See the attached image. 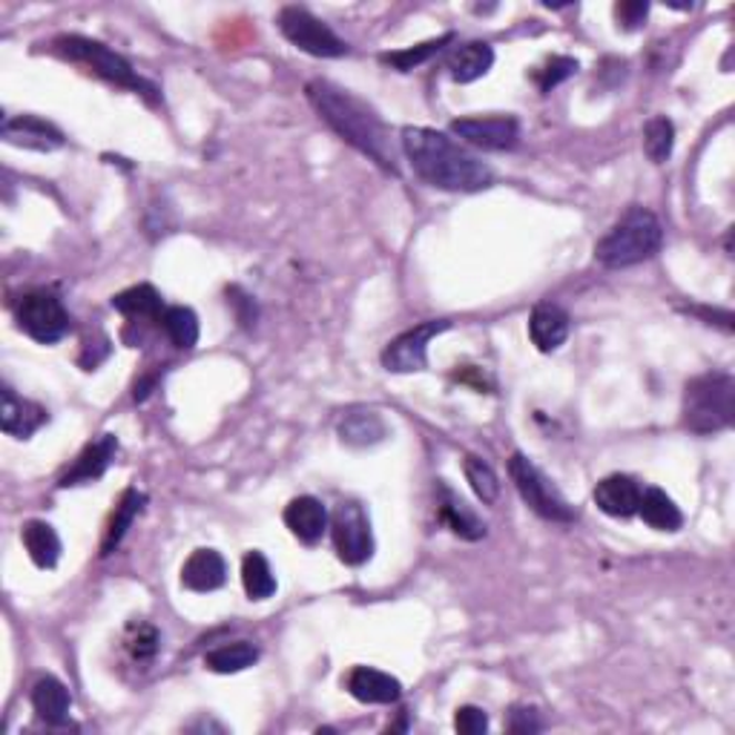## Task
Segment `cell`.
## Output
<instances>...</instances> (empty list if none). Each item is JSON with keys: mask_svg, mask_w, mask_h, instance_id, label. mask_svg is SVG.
<instances>
[{"mask_svg": "<svg viewBox=\"0 0 735 735\" xmlns=\"http://www.w3.org/2000/svg\"><path fill=\"white\" fill-rule=\"evenodd\" d=\"M308 92V101L313 104L322 118H325L328 127L333 133L345 138L351 147H356L360 153H365L371 162H376L380 167H385L389 173H400L396 167V153L391 147V133L385 127V121L365 104L356 95H351L342 86L331 84V81H311L304 86Z\"/></svg>", "mask_w": 735, "mask_h": 735, "instance_id": "1", "label": "cell"}, {"mask_svg": "<svg viewBox=\"0 0 735 735\" xmlns=\"http://www.w3.org/2000/svg\"><path fill=\"white\" fill-rule=\"evenodd\" d=\"M403 149L411 167L437 190L477 193L491 184V170L468 149L459 147L446 133L428 127H405Z\"/></svg>", "mask_w": 735, "mask_h": 735, "instance_id": "2", "label": "cell"}, {"mask_svg": "<svg viewBox=\"0 0 735 735\" xmlns=\"http://www.w3.org/2000/svg\"><path fill=\"white\" fill-rule=\"evenodd\" d=\"M664 245V227L658 216L646 207H630L615 225L609 227V234L594 245V259L603 268H632L661 250Z\"/></svg>", "mask_w": 735, "mask_h": 735, "instance_id": "3", "label": "cell"}, {"mask_svg": "<svg viewBox=\"0 0 735 735\" xmlns=\"http://www.w3.org/2000/svg\"><path fill=\"white\" fill-rule=\"evenodd\" d=\"M684 428L693 434L727 432L735 423V380L729 374H704L686 382Z\"/></svg>", "mask_w": 735, "mask_h": 735, "instance_id": "4", "label": "cell"}, {"mask_svg": "<svg viewBox=\"0 0 735 735\" xmlns=\"http://www.w3.org/2000/svg\"><path fill=\"white\" fill-rule=\"evenodd\" d=\"M52 46L64 58L75 61V64H84L86 70L95 72L99 79L110 81V84L121 86V90H133L138 92V95H144V99L156 101V86L147 84V81L130 66L127 58H121L118 52H113L101 41H92V38L81 35H61L55 38Z\"/></svg>", "mask_w": 735, "mask_h": 735, "instance_id": "5", "label": "cell"}, {"mask_svg": "<svg viewBox=\"0 0 735 735\" xmlns=\"http://www.w3.org/2000/svg\"><path fill=\"white\" fill-rule=\"evenodd\" d=\"M509 474L515 488L520 491V497H524V503L535 515H540L544 520H551V524H572L574 517H578V511L560 495V488L555 486L526 454H511Z\"/></svg>", "mask_w": 735, "mask_h": 735, "instance_id": "6", "label": "cell"}, {"mask_svg": "<svg viewBox=\"0 0 735 735\" xmlns=\"http://www.w3.org/2000/svg\"><path fill=\"white\" fill-rule=\"evenodd\" d=\"M14 319H18V328L27 333L29 340L41 342V345H55L72 328L64 302L46 288L23 293L18 308H14Z\"/></svg>", "mask_w": 735, "mask_h": 735, "instance_id": "7", "label": "cell"}, {"mask_svg": "<svg viewBox=\"0 0 735 735\" xmlns=\"http://www.w3.org/2000/svg\"><path fill=\"white\" fill-rule=\"evenodd\" d=\"M279 29L293 46L313 58H342L348 55V43L342 41L325 21L304 7H284L279 12Z\"/></svg>", "mask_w": 735, "mask_h": 735, "instance_id": "8", "label": "cell"}, {"mask_svg": "<svg viewBox=\"0 0 735 735\" xmlns=\"http://www.w3.org/2000/svg\"><path fill=\"white\" fill-rule=\"evenodd\" d=\"M331 535L337 555L342 563L362 566L374 555V535H371V520H368L362 503L345 500L337 506L331 517Z\"/></svg>", "mask_w": 735, "mask_h": 735, "instance_id": "9", "label": "cell"}, {"mask_svg": "<svg viewBox=\"0 0 735 735\" xmlns=\"http://www.w3.org/2000/svg\"><path fill=\"white\" fill-rule=\"evenodd\" d=\"M448 328H452L448 319H432V322H423V325L400 333V337H396L394 342H389V348L382 351V365H385V371H394V374L423 371V368L428 365V345H432V340H437L439 333L448 331Z\"/></svg>", "mask_w": 735, "mask_h": 735, "instance_id": "10", "label": "cell"}, {"mask_svg": "<svg viewBox=\"0 0 735 735\" xmlns=\"http://www.w3.org/2000/svg\"><path fill=\"white\" fill-rule=\"evenodd\" d=\"M452 133L459 135L472 147L506 153L520 142V124L511 115H486V118H457L452 121Z\"/></svg>", "mask_w": 735, "mask_h": 735, "instance_id": "11", "label": "cell"}, {"mask_svg": "<svg viewBox=\"0 0 735 735\" xmlns=\"http://www.w3.org/2000/svg\"><path fill=\"white\" fill-rule=\"evenodd\" d=\"M115 454H118V437H115V434H101L95 443H90V446L81 452V457L75 459V466L61 477L58 486L70 488L99 480V477H104L106 468L113 466Z\"/></svg>", "mask_w": 735, "mask_h": 735, "instance_id": "12", "label": "cell"}, {"mask_svg": "<svg viewBox=\"0 0 735 735\" xmlns=\"http://www.w3.org/2000/svg\"><path fill=\"white\" fill-rule=\"evenodd\" d=\"M3 142L12 144V147L50 153V149H58L64 144V133L38 118V115H21V118L3 121Z\"/></svg>", "mask_w": 735, "mask_h": 735, "instance_id": "13", "label": "cell"}, {"mask_svg": "<svg viewBox=\"0 0 735 735\" xmlns=\"http://www.w3.org/2000/svg\"><path fill=\"white\" fill-rule=\"evenodd\" d=\"M641 491L643 488L630 474H609L594 486V506L609 517H632L638 515Z\"/></svg>", "mask_w": 735, "mask_h": 735, "instance_id": "14", "label": "cell"}, {"mask_svg": "<svg viewBox=\"0 0 735 735\" xmlns=\"http://www.w3.org/2000/svg\"><path fill=\"white\" fill-rule=\"evenodd\" d=\"M284 526L290 529V535L297 540H302L304 546H317L322 540V535L328 531V511L322 506V500L317 497L304 495L297 500L288 503L284 509Z\"/></svg>", "mask_w": 735, "mask_h": 735, "instance_id": "15", "label": "cell"}, {"mask_svg": "<svg viewBox=\"0 0 735 735\" xmlns=\"http://www.w3.org/2000/svg\"><path fill=\"white\" fill-rule=\"evenodd\" d=\"M50 420L46 408H41L32 400H23V396L14 394L12 389H3V408H0V428L9 434V437L27 439L41 428L43 423Z\"/></svg>", "mask_w": 735, "mask_h": 735, "instance_id": "16", "label": "cell"}, {"mask_svg": "<svg viewBox=\"0 0 735 735\" xmlns=\"http://www.w3.org/2000/svg\"><path fill=\"white\" fill-rule=\"evenodd\" d=\"M348 693L354 695L362 704H394L403 695V684L389 675V672H380L374 666H356L348 675Z\"/></svg>", "mask_w": 735, "mask_h": 735, "instance_id": "17", "label": "cell"}, {"mask_svg": "<svg viewBox=\"0 0 735 735\" xmlns=\"http://www.w3.org/2000/svg\"><path fill=\"white\" fill-rule=\"evenodd\" d=\"M569 313L560 308V304L551 302H540L535 311H531L529 319V337L535 342L538 351L544 354H551V351H558L566 340H569Z\"/></svg>", "mask_w": 735, "mask_h": 735, "instance_id": "18", "label": "cell"}, {"mask_svg": "<svg viewBox=\"0 0 735 735\" xmlns=\"http://www.w3.org/2000/svg\"><path fill=\"white\" fill-rule=\"evenodd\" d=\"M227 563L216 549H196L182 566V583L190 592H216L225 587Z\"/></svg>", "mask_w": 735, "mask_h": 735, "instance_id": "19", "label": "cell"}, {"mask_svg": "<svg viewBox=\"0 0 735 735\" xmlns=\"http://www.w3.org/2000/svg\"><path fill=\"white\" fill-rule=\"evenodd\" d=\"M439 517H443V524L463 540H483L486 538V524H483L480 517L474 515L468 509L463 497L454 495L452 488L446 483H439Z\"/></svg>", "mask_w": 735, "mask_h": 735, "instance_id": "20", "label": "cell"}, {"mask_svg": "<svg viewBox=\"0 0 735 735\" xmlns=\"http://www.w3.org/2000/svg\"><path fill=\"white\" fill-rule=\"evenodd\" d=\"M337 432H340L342 443H348V446L365 448L376 446L380 439L389 437V425H385V420H382L376 411L354 408L340 420Z\"/></svg>", "mask_w": 735, "mask_h": 735, "instance_id": "21", "label": "cell"}, {"mask_svg": "<svg viewBox=\"0 0 735 735\" xmlns=\"http://www.w3.org/2000/svg\"><path fill=\"white\" fill-rule=\"evenodd\" d=\"M495 64V50L483 41H468L452 52L448 58V72L457 84H472V81L483 79Z\"/></svg>", "mask_w": 735, "mask_h": 735, "instance_id": "22", "label": "cell"}, {"mask_svg": "<svg viewBox=\"0 0 735 735\" xmlns=\"http://www.w3.org/2000/svg\"><path fill=\"white\" fill-rule=\"evenodd\" d=\"M32 707H35L41 722L55 724L58 727V724H66V718H70L72 695L61 681L46 675V679H41L32 686Z\"/></svg>", "mask_w": 735, "mask_h": 735, "instance_id": "23", "label": "cell"}, {"mask_svg": "<svg viewBox=\"0 0 735 735\" xmlns=\"http://www.w3.org/2000/svg\"><path fill=\"white\" fill-rule=\"evenodd\" d=\"M638 515H641L643 524L655 531H679L681 526H684L681 509L661 488H643L641 503H638Z\"/></svg>", "mask_w": 735, "mask_h": 735, "instance_id": "24", "label": "cell"}, {"mask_svg": "<svg viewBox=\"0 0 735 735\" xmlns=\"http://www.w3.org/2000/svg\"><path fill=\"white\" fill-rule=\"evenodd\" d=\"M21 540L38 569H55L58 558H61V538H58V531L50 524L29 520L21 529Z\"/></svg>", "mask_w": 735, "mask_h": 735, "instance_id": "25", "label": "cell"}, {"mask_svg": "<svg viewBox=\"0 0 735 735\" xmlns=\"http://www.w3.org/2000/svg\"><path fill=\"white\" fill-rule=\"evenodd\" d=\"M113 308L130 319H149V322L162 319L167 311L162 293L153 284H135V288L121 290L118 297H113Z\"/></svg>", "mask_w": 735, "mask_h": 735, "instance_id": "26", "label": "cell"}, {"mask_svg": "<svg viewBox=\"0 0 735 735\" xmlns=\"http://www.w3.org/2000/svg\"><path fill=\"white\" fill-rule=\"evenodd\" d=\"M144 503H147V497H144L138 488H127V491L121 495L118 506H115V511H113V520H110V526H106V531H104L101 555H113L115 546L124 540L127 529L133 526L135 517H138V511L144 509Z\"/></svg>", "mask_w": 735, "mask_h": 735, "instance_id": "27", "label": "cell"}, {"mask_svg": "<svg viewBox=\"0 0 735 735\" xmlns=\"http://www.w3.org/2000/svg\"><path fill=\"white\" fill-rule=\"evenodd\" d=\"M259 661V650L250 641H234L225 646H216L205 655V666L219 675H234V672L248 670Z\"/></svg>", "mask_w": 735, "mask_h": 735, "instance_id": "28", "label": "cell"}, {"mask_svg": "<svg viewBox=\"0 0 735 735\" xmlns=\"http://www.w3.org/2000/svg\"><path fill=\"white\" fill-rule=\"evenodd\" d=\"M241 583L250 601H268L276 594V578L262 551H248L241 560Z\"/></svg>", "mask_w": 735, "mask_h": 735, "instance_id": "29", "label": "cell"}, {"mask_svg": "<svg viewBox=\"0 0 735 735\" xmlns=\"http://www.w3.org/2000/svg\"><path fill=\"white\" fill-rule=\"evenodd\" d=\"M452 41H454V35L448 32V35H439V38H434V41L417 43V46H408V50L385 52L380 61L382 64L394 66V70H400V72H411V70H417V66L428 64V61H432L437 52H443V46H448Z\"/></svg>", "mask_w": 735, "mask_h": 735, "instance_id": "30", "label": "cell"}, {"mask_svg": "<svg viewBox=\"0 0 735 735\" xmlns=\"http://www.w3.org/2000/svg\"><path fill=\"white\" fill-rule=\"evenodd\" d=\"M162 325L176 348H182V351H190V348H196L198 317L190 311V308H184V304H173V308H167L162 317Z\"/></svg>", "mask_w": 735, "mask_h": 735, "instance_id": "31", "label": "cell"}, {"mask_svg": "<svg viewBox=\"0 0 735 735\" xmlns=\"http://www.w3.org/2000/svg\"><path fill=\"white\" fill-rule=\"evenodd\" d=\"M675 147V124L666 115H655L643 127V149L655 164H664Z\"/></svg>", "mask_w": 735, "mask_h": 735, "instance_id": "32", "label": "cell"}, {"mask_svg": "<svg viewBox=\"0 0 735 735\" xmlns=\"http://www.w3.org/2000/svg\"><path fill=\"white\" fill-rule=\"evenodd\" d=\"M463 468H466V480L472 483L474 495L480 497L486 506L497 503V497H500V480H497L495 468L488 466L486 459L474 457V454H468V457L463 459Z\"/></svg>", "mask_w": 735, "mask_h": 735, "instance_id": "33", "label": "cell"}, {"mask_svg": "<svg viewBox=\"0 0 735 735\" xmlns=\"http://www.w3.org/2000/svg\"><path fill=\"white\" fill-rule=\"evenodd\" d=\"M574 72H578V61H574V58L555 55L535 72V81H538L540 92H551L558 84H563L566 79H572Z\"/></svg>", "mask_w": 735, "mask_h": 735, "instance_id": "34", "label": "cell"}, {"mask_svg": "<svg viewBox=\"0 0 735 735\" xmlns=\"http://www.w3.org/2000/svg\"><path fill=\"white\" fill-rule=\"evenodd\" d=\"M158 643H162L158 632L153 630L149 623H142V627L135 630V635L130 638V652H133L135 661H149V658H156Z\"/></svg>", "mask_w": 735, "mask_h": 735, "instance_id": "35", "label": "cell"}, {"mask_svg": "<svg viewBox=\"0 0 735 735\" xmlns=\"http://www.w3.org/2000/svg\"><path fill=\"white\" fill-rule=\"evenodd\" d=\"M454 729L463 735H483L488 729V715L480 707H459L454 715Z\"/></svg>", "mask_w": 735, "mask_h": 735, "instance_id": "36", "label": "cell"}, {"mask_svg": "<svg viewBox=\"0 0 735 735\" xmlns=\"http://www.w3.org/2000/svg\"><path fill=\"white\" fill-rule=\"evenodd\" d=\"M509 729L515 735H535L544 729V722H540L538 710L531 707H515L509 713Z\"/></svg>", "mask_w": 735, "mask_h": 735, "instance_id": "37", "label": "cell"}, {"mask_svg": "<svg viewBox=\"0 0 735 735\" xmlns=\"http://www.w3.org/2000/svg\"><path fill=\"white\" fill-rule=\"evenodd\" d=\"M646 14H650V3H643V0H627V3L615 7L618 27L623 29H638L646 21Z\"/></svg>", "mask_w": 735, "mask_h": 735, "instance_id": "38", "label": "cell"}, {"mask_svg": "<svg viewBox=\"0 0 735 735\" xmlns=\"http://www.w3.org/2000/svg\"><path fill=\"white\" fill-rule=\"evenodd\" d=\"M227 302L236 308V317H239L241 328L256 325V302L248 297V293H241L239 288H230L227 290Z\"/></svg>", "mask_w": 735, "mask_h": 735, "instance_id": "39", "label": "cell"}]
</instances>
